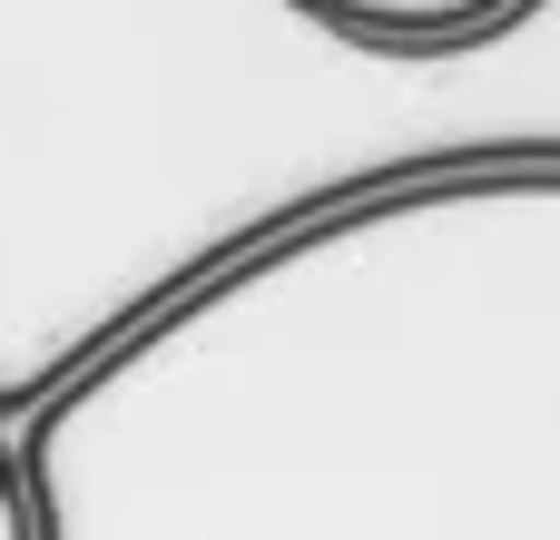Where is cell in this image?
<instances>
[{"instance_id": "cell-1", "label": "cell", "mask_w": 560, "mask_h": 540, "mask_svg": "<svg viewBox=\"0 0 560 540\" xmlns=\"http://www.w3.org/2000/svg\"><path fill=\"white\" fill-rule=\"evenodd\" d=\"M305 20L345 30V39H384V49H433V39H482L532 0H295Z\"/></svg>"}, {"instance_id": "cell-2", "label": "cell", "mask_w": 560, "mask_h": 540, "mask_svg": "<svg viewBox=\"0 0 560 540\" xmlns=\"http://www.w3.org/2000/svg\"><path fill=\"white\" fill-rule=\"evenodd\" d=\"M0 540H30V492H20V472H0Z\"/></svg>"}]
</instances>
